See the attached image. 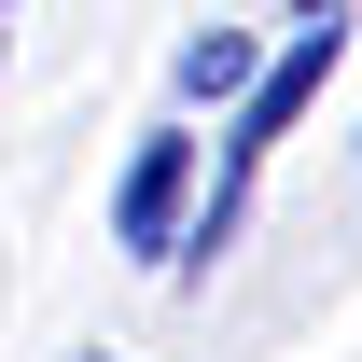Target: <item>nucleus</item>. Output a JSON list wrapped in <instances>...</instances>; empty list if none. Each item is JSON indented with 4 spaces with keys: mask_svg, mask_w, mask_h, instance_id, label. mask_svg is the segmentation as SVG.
Returning a JSON list of instances; mask_svg holds the SVG:
<instances>
[{
    "mask_svg": "<svg viewBox=\"0 0 362 362\" xmlns=\"http://www.w3.org/2000/svg\"><path fill=\"white\" fill-rule=\"evenodd\" d=\"M195 153H209L195 126H139L126 181H112V251H126V265H153V279H168V251H181V209H195V181H209Z\"/></svg>",
    "mask_w": 362,
    "mask_h": 362,
    "instance_id": "1",
    "label": "nucleus"
},
{
    "mask_svg": "<svg viewBox=\"0 0 362 362\" xmlns=\"http://www.w3.org/2000/svg\"><path fill=\"white\" fill-rule=\"evenodd\" d=\"M251 70H265V42H251V28H195V42L168 56V84H181V98H209V112H223Z\"/></svg>",
    "mask_w": 362,
    "mask_h": 362,
    "instance_id": "2",
    "label": "nucleus"
},
{
    "mask_svg": "<svg viewBox=\"0 0 362 362\" xmlns=\"http://www.w3.org/2000/svg\"><path fill=\"white\" fill-rule=\"evenodd\" d=\"M84 362H112V349H84Z\"/></svg>",
    "mask_w": 362,
    "mask_h": 362,
    "instance_id": "4",
    "label": "nucleus"
},
{
    "mask_svg": "<svg viewBox=\"0 0 362 362\" xmlns=\"http://www.w3.org/2000/svg\"><path fill=\"white\" fill-rule=\"evenodd\" d=\"M293 14H362V0H293Z\"/></svg>",
    "mask_w": 362,
    "mask_h": 362,
    "instance_id": "3",
    "label": "nucleus"
}]
</instances>
